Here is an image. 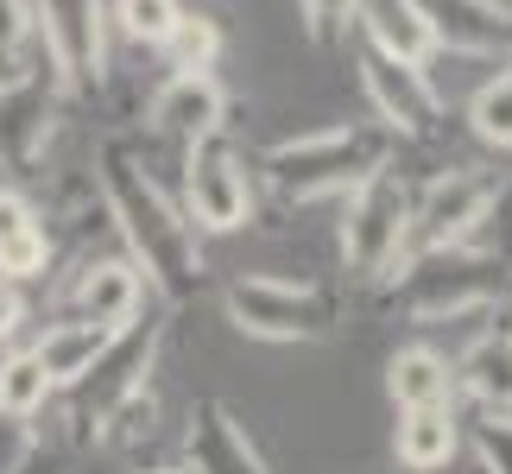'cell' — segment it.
<instances>
[{"instance_id": "obj_1", "label": "cell", "mask_w": 512, "mask_h": 474, "mask_svg": "<svg viewBox=\"0 0 512 474\" xmlns=\"http://www.w3.org/2000/svg\"><path fill=\"white\" fill-rule=\"evenodd\" d=\"M102 203L121 222V241L133 247V266H146V279L159 285L165 304H184L203 285V247H196L190 215L152 184V171H140L121 140L102 152Z\"/></svg>"}, {"instance_id": "obj_2", "label": "cell", "mask_w": 512, "mask_h": 474, "mask_svg": "<svg viewBox=\"0 0 512 474\" xmlns=\"http://www.w3.org/2000/svg\"><path fill=\"white\" fill-rule=\"evenodd\" d=\"M386 165H392V133L380 121H336V127H317V133H298V140L272 146L266 184L285 203H317V196L367 184Z\"/></svg>"}, {"instance_id": "obj_3", "label": "cell", "mask_w": 512, "mask_h": 474, "mask_svg": "<svg viewBox=\"0 0 512 474\" xmlns=\"http://www.w3.org/2000/svg\"><path fill=\"white\" fill-rule=\"evenodd\" d=\"M386 279H392V298H399V310L411 323H449V316L494 304L506 272L475 247H430V253H405Z\"/></svg>"}, {"instance_id": "obj_4", "label": "cell", "mask_w": 512, "mask_h": 474, "mask_svg": "<svg viewBox=\"0 0 512 474\" xmlns=\"http://www.w3.org/2000/svg\"><path fill=\"white\" fill-rule=\"evenodd\" d=\"M405 234H411V184L392 165L348 190L342 260H348L354 279H386V272L405 260Z\"/></svg>"}, {"instance_id": "obj_5", "label": "cell", "mask_w": 512, "mask_h": 474, "mask_svg": "<svg viewBox=\"0 0 512 474\" xmlns=\"http://www.w3.org/2000/svg\"><path fill=\"white\" fill-rule=\"evenodd\" d=\"M500 209V177L494 171H443L424 196H411V234L405 253H430V247H475V234L487 228V215Z\"/></svg>"}, {"instance_id": "obj_6", "label": "cell", "mask_w": 512, "mask_h": 474, "mask_svg": "<svg viewBox=\"0 0 512 474\" xmlns=\"http://www.w3.org/2000/svg\"><path fill=\"white\" fill-rule=\"evenodd\" d=\"M228 316H234V329L260 335V342H317L329 329V298L310 285L253 272V279L228 285Z\"/></svg>"}, {"instance_id": "obj_7", "label": "cell", "mask_w": 512, "mask_h": 474, "mask_svg": "<svg viewBox=\"0 0 512 474\" xmlns=\"http://www.w3.org/2000/svg\"><path fill=\"white\" fill-rule=\"evenodd\" d=\"M152 348H159V323H140V316H133L127 329H114V342L102 348V361L70 386L76 392V424L108 430L114 411H121L127 399H140L146 373H152Z\"/></svg>"}, {"instance_id": "obj_8", "label": "cell", "mask_w": 512, "mask_h": 474, "mask_svg": "<svg viewBox=\"0 0 512 474\" xmlns=\"http://www.w3.org/2000/svg\"><path fill=\"white\" fill-rule=\"evenodd\" d=\"M184 215L190 228H209V234H234L247 228L253 215V184L241 171V152H234L222 133L190 146V165H184Z\"/></svg>"}, {"instance_id": "obj_9", "label": "cell", "mask_w": 512, "mask_h": 474, "mask_svg": "<svg viewBox=\"0 0 512 474\" xmlns=\"http://www.w3.org/2000/svg\"><path fill=\"white\" fill-rule=\"evenodd\" d=\"M354 51H361V89H367L373 114H380V127L392 133V140H430L437 108H443V102H437V83H430V70L373 51L367 38H361Z\"/></svg>"}, {"instance_id": "obj_10", "label": "cell", "mask_w": 512, "mask_h": 474, "mask_svg": "<svg viewBox=\"0 0 512 474\" xmlns=\"http://www.w3.org/2000/svg\"><path fill=\"white\" fill-rule=\"evenodd\" d=\"M38 32H45V64L57 83H95L102 76V0H38Z\"/></svg>"}, {"instance_id": "obj_11", "label": "cell", "mask_w": 512, "mask_h": 474, "mask_svg": "<svg viewBox=\"0 0 512 474\" xmlns=\"http://www.w3.org/2000/svg\"><path fill=\"white\" fill-rule=\"evenodd\" d=\"M424 13L437 51L462 57H512V7L506 0H411Z\"/></svg>"}, {"instance_id": "obj_12", "label": "cell", "mask_w": 512, "mask_h": 474, "mask_svg": "<svg viewBox=\"0 0 512 474\" xmlns=\"http://www.w3.org/2000/svg\"><path fill=\"white\" fill-rule=\"evenodd\" d=\"M222 108L228 95L209 70H177L171 83L152 95V133H165L177 146H196L209 133H222Z\"/></svg>"}, {"instance_id": "obj_13", "label": "cell", "mask_w": 512, "mask_h": 474, "mask_svg": "<svg viewBox=\"0 0 512 474\" xmlns=\"http://www.w3.org/2000/svg\"><path fill=\"white\" fill-rule=\"evenodd\" d=\"M190 474H266L260 449L247 443L222 399H196L190 411Z\"/></svg>"}, {"instance_id": "obj_14", "label": "cell", "mask_w": 512, "mask_h": 474, "mask_svg": "<svg viewBox=\"0 0 512 474\" xmlns=\"http://www.w3.org/2000/svg\"><path fill=\"white\" fill-rule=\"evenodd\" d=\"M140 266L133 260H83L76 272V291H70V310L83 316V323H102V329H127L133 316H140Z\"/></svg>"}, {"instance_id": "obj_15", "label": "cell", "mask_w": 512, "mask_h": 474, "mask_svg": "<svg viewBox=\"0 0 512 474\" xmlns=\"http://www.w3.org/2000/svg\"><path fill=\"white\" fill-rule=\"evenodd\" d=\"M45 266H51V228L38 222V209L19 190H0V279L26 285L45 279Z\"/></svg>"}, {"instance_id": "obj_16", "label": "cell", "mask_w": 512, "mask_h": 474, "mask_svg": "<svg viewBox=\"0 0 512 474\" xmlns=\"http://www.w3.org/2000/svg\"><path fill=\"white\" fill-rule=\"evenodd\" d=\"M354 19H361L367 45L399 57V64H430V51H437V38L411 0H354Z\"/></svg>"}, {"instance_id": "obj_17", "label": "cell", "mask_w": 512, "mask_h": 474, "mask_svg": "<svg viewBox=\"0 0 512 474\" xmlns=\"http://www.w3.org/2000/svg\"><path fill=\"white\" fill-rule=\"evenodd\" d=\"M108 342H114V329L70 316V323H51L45 335H38L32 354H38V367H45V380H51V386H76L95 361H102V348H108Z\"/></svg>"}, {"instance_id": "obj_18", "label": "cell", "mask_w": 512, "mask_h": 474, "mask_svg": "<svg viewBox=\"0 0 512 474\" xmlns=\"http://www.w3.org/2000/svg\"><path fill=\"white\" fill-rule=\"evenodd\" d=\"M392 449H399V462L411 474H437L456 462L462 449V430H456V411L449 405H424V411H399V437H392Z\"/></svg>"}, {"instance_id": "obj_19", "label": "cell", "mask_w": 512, "mask_h": 474, "mask_svg": "<svg viewBox=\"0 0 512 474\" xmlns=\"http://www.w3.org/2000/svg\"><path fill=\"white\" fill-rule=\"evenodd\" d=\"M386 392L399 411H424V405H449L456 399V367L437 348H399L386 367Z\"/></svg>"}, {"instance_id": "obj_20", "label": "cell", "mask_w": 512, "mask_h": 474, "mask_svg": "<svg viewBox=\"0 0 512 474\" xmlns=\"http://www.w3.org/2000/svg\"><path fill=\"white\" fill-rule=\"evenodd\" d=\"M456 386L468 399H481L487 411L512 418V335H481V342L456 361Z\"/></svg>"}, {"instance_id": "obj_21", "label": "cell", "mask_w": 512, "mask_h": 474, "mask_svg": "<svg viewBox=\"0 0 512 474\" xmlns=\"http://www.w3.org/2000/svg\"><path fill=\"white\" fill-rule=\"evenodd\" d=\"M171 70H215V57H222V26H215L209 13H177V26L165 32Z\"/></svg>"}, {"instance_id": "obj_22", "label": "cell", "mask_w": 512, "mask_h": 474, "mask_svg": "<svg viewBox=\"0 0 512 474\" xmlns=\"http://www.w3.org/2000/svg\"><path fill=\"white\" fill-rule=\"evenodd\" d=\"M32 51H38V19L26 0H0V89L32 76Z\"/></svg>"}, {"instance_id": "obj_23", "label": "cell", "mask_w": 512, "mask_h": 474, "mask_svg": "<svg viewBox=\"0 0 512 474\" xmlns=\"http://www.w3.org/2000/svg\"><path fill=\"white\" fill-rule=\"evenodd\" d=\"M51 380H45V367H38V354L32 348H13L7 361H0V411H19V418H32L38 405L51 399Z\"/></svg>"}, {"instance_id": "obj_24", "label": "cell", "mask_w": 512, "mask_h": 474, "mask_svg": "<svg viewBox=\"0 0 512 474\" xmlns=\"http://www.w3.org/2000/svg\"><path fill=\"white\" fill-rule=\"evenodd\" d=\"M468 127H475V140L512 152V64L494 76V83L475 89V102H468Z\"/></svg>"}, {"instance_id": "obj_25", "label": "cell", "mask_w": 512, "mask_h": 474, "mask_svg": "<svg viewBox=\"0 0 512 474\" xmlns=\"http://www.w3.org/2000/svg\"><path fill=\"white\" fill-rule=\"evenodd\" d=\"M177 0H114V19H121V32L133 45H165V32L177 26Z\"/></svg>"}, {"instance_id": "obj_26", "label": "cell", "mask_w": 512, "mask_h": 474, "mask_svg": "<svg viewBox=\"0 0 512 474\" xmlns=\"http://www.w3.org/2000/svg\"><path fill=\"white\" fill-rule=\"evenodd\" d=\"M298 7L317 45H342V32L354 26V0H298Z\"/></svg>"}, {"instance_id": "obj_27", "label": "cell", "mask_w": 512, "mask_h": 474, "mask_svg": "<svg viewBox=\"0 0 512 474\" xmlns=\"http://www.w3.org/2000/svg\"><path fill=\"white\" fill-rule=\"evenodd\" d=\"M32 462V424L19 411H0V474H26Z\"/></svg>"}, {"instance_id": "obj_28", "label": "cell", "mask_w": 512, "mask_h": 474, "mask_svg": "<svg viewBox=\"0 0 512 474\" xmlns=\"http://www.w3.org/2000/svg\"><path fill=\"white\" fill-rule=\"evenodd\" d=\"M481 462H487V474H512V418H487L481 424Z\"/></svg>"}, {"instance_id": "obj_29", "label": "cell", "mask_w": 512, "mask_h": 474, "mask_svg": "<svg viewBox=\"0 0 512 474\" xmlns=\"http://www.w3.org/2000/svg\"><path fill=\"white\" fill-rule=\"evenodd\" d=\"M19 323H26V298H19L13 279H0V342H13Z\"/></svg>"}, {"instance_id": "obj_30", "label": "cell", "mask_w": 512, "mask_h": 474, "mask_svg": "<svg viewBox=\"0 0 512 474\" xmlns=\"http://www.w3.org/2000/svg\"><path fill=\"white\" fill-rule=\"evenodd\" d=\"M152 474H190V468H152Z\"/></svg>"}]
</instances>
